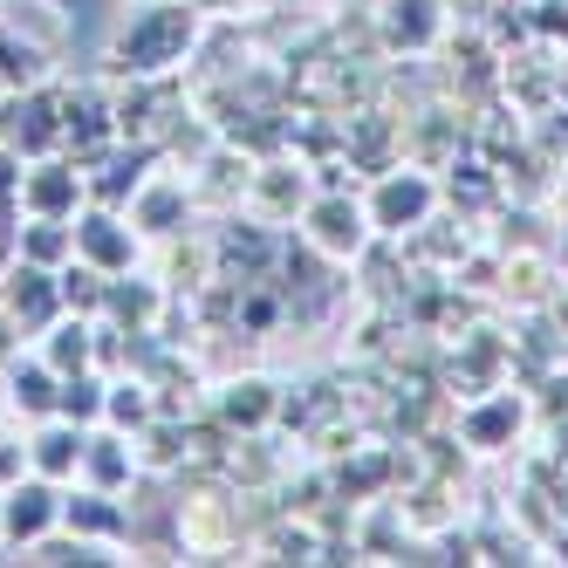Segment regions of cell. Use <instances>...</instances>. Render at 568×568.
Instances as JSON below:
<instances>
[{
    "label": "cell",
    "mask_w": 568,
    "mask_h": 568,
    "mask_svg": "<svg viewBox=\"0 0 568 568\" xmlns=\"http://www.w3.org/2000/svg\"><path fill=\"white\" fill-rule=\"evenodd\" d=\"M192 34H199V14L185 0H144V8H131V21L116 28L110 62L131 69V75H165L172 62H185Z\"/></svg>",
    "instance_id": "1"
},
{
    "label": "cell",
    "mask_w": 568,
    "mask_h": 568,
    "mask_svg": "<svg viewBox=\"0 0 568 568\" xmlns=\"http://www.w3.org/2000/svg\"><path fill=\"white\" fill-rule=\"evenodd\" d=\"M432 206H438V185H432L425 172H384L363 213H371L377 233H412V226L432 220Z\"/></svg>",
    "instance_id": "2"
},
{
    "label": "cell",
    "mask_w": 568,
    "mask_h": 568,
    "mask_svg": "<svg viewBox=\"0 0 568 568\" xmlns=\"http://www.w3.org/2000/svg\"><path fill=\"white\" fill-rule=\"evenodd\" d=\"M55 520H62V494L49 486V473L0 494V535H8V541H42Z\"/></svg>",
    "instance_id": "3"
},
{
    "label": "cell",
    "mask_w": 568,
    "mask_h": 568,
    "mask_svg": "<svg viewBox=\"0 0 568 568\" xmlns=\"http://www.w3.org/2000/svg\"><path fill=\"white\" fill-rule=\"evenodd\" d=\"M83 192H90V179L75 172V165H34V172H21V185H14L21 213H34V220H69L75 206H83Z\"/></svg>",
    "instance_id": "4"
},
{
    "label": "cell",
    "mask_w": 568,
    "mask_h": 568,
    "mask_svg": "<svg viewBox=\"0 0 568 568\" xmlns=\"http://www.w3.org/2000/svg\"><path fill=\"white\" fill-rule=\"evenodd\" d=\"M75 254H83L90 267H103V274H124L138 261V233L103 206V213H90L83 226H75Z\"/></svg>",
    "instance_id": "5"
},
{
    "label": "cell",
    "mask_w": 568,
    "mask_h": 568,
    "mask_svg": "<svg viewBox=\"0 0 568 568\" xmlns=\"http://www.w3.org/2000/svg\"><path fill=\"white\" fill-rule=\"evenodd\" d=\"M363 226H371V213L349 206L343 192H329V199H315V206H308V240H315L322 254H336V261L363 247Z\"/></svg>",
    "instance_id": "6"
},
{
    "label": "cell",
    "mask_w": 568,
    "mask_h": 568,
    "mask_svg": "<svg viewBox=\"0 0 568 568\" xmlns=\"http://www.w3.org/2000/svg\"><path fill=\"white\" fill-rule=\"evenodd\" d=\"M83 453H90V438L62 418V425H42V432H34L28 466H34V473H49V479H69V473H83Z\"/></svg>",
    "instance_id": "7"
},
{
    "label": "cell",
    "mask_w": 568,
    "mask_h": 568,
    "mask_svg": "<svg viewBox=\"0 0 568 568\" xmlns=\"http://www.w3.org/2000/svg\"><path fill=\"white\" fill-rule=\"evenodd\" d=\"M432 0H384V34H390V49H425L432 42Z\"/></svg>",
    "instance_id": "8"
},
{
    "label": "cell",
    "mask_w": 568,
    "mask_h": 568,
    "mask_svg": "<svg viewBox=\"0 0 568 568\" xmlns=\"http://www.w3.org/2000/svg\"><path fill=\"white\" fill-rule=\"evenodd\" d=\"M42 363H49L55 377L83 371V363H90V322H55V329H49V343H42Z\"/></svg>",
    "instance_id": "9"
},
{
    "label": "cell",
    "mask_w": 568,
    "mask_h": 568,
    "mask_svg": "<svg viewBox=\"0 0 568 568\" xmlns=\"http://www.w3.org/2000/svg\"><path fill=\"white\" fill-rule=\"evenodd\" d=\"M103 397H110V390H103L90 371H69V377H62V390H55V418H69V425H90V418L103 412Z\"/></svg>",
    "instance_id": "10"
},
{
    "label": "cell",
    "mask_w": 568,
    "mask_h": 568,
    "mask_svg": "<svg viewBox=\"0 0 568 568\" xmlns=\"http://www.w3.org/2000/svg\"><path fill=\"white\" fill-rule=\"evenodd\" d=\"M55 390H62V377L49 371V363H28V371H14V412L49 418L55 412Z\"/></svg>",
    "instance_id": "11"
},
{
    "label": "cell",
    "mask_w": 568,
    "mask_h": 568,
    "mask_svg": "<svg viewBox=\"0 0 568 568\" xmlns=\"http://www.w3.org/2000/svg\"><path fill=\"white\" fill-rule=\"evenodd\" d=\"M62 520L75 527V535H124V514L110 507V494H75V500H62Z\"/></svg>",
    "instance_id": "12"
},
{
    "label": "cell",
    "mask_w": 568,
    "mask_h": 568,
    "mask_svg": "<svg viewBox=\"0 0 568 568\" xmlns=\"http://www.w3.org/2000/svg\"><path fill=\"white\" fill-rule=\"evenodd\" d=\"M179 213H185V192H179L172 179H158V185L138 199V213H131V220H138L144 233H172V220H179Z\"/></svg>",
    "instance_id": "13"
},
{
    "label": "cell",
    "mask_w": 568,
    "mask_h": 568,
    "mask_svg": "<svg viewBox=\"0 0 568 568\" xmlns=\"http://www.w3.org/2000/svg\"><path fill=\"white\" fill-rule=\"evenodd\" d=\"M69 247H75V233H69L62 220H34V226H28V240H21V261H34V267H55Z\"/></svg>",
    "instance_id": "14"
},
{
    "label": "cell",
    "mask_w": 568,
    "mask_h": 568,
    "mask_svg": "<svg viewBox=\"0 0 568 568\" xmlns=\"http://www.w3.org/2000/svg\"><path fill=\"white\" fill-rule=\"evenodd\" d=\"M507 425H520V404H514V397H494L486 412H473V418H466V438L479 445V453H494V438H500Z\"/></svg>",
    "instance_id": "15"
},
{
    "label": "cell",
    "mask_w": 568,
    "mask_h": 568,
    "mask_svg": "<svg viewBox=\"0 0 568 568\" xmlns=\"http://www.w3.org/2000/svg\"><path fill=\"white\" fill-rule=\"evenodd\" d=\"M83 466H90L103 486H124V479H131V453H116V438H90Z\"/></svg>",
    "instance_id": "16"
},
{
    "label": "cell",
    "mask_w": 568,
    "mask_h": 568,
    "mask_svg": "<svg viewBox=\"0 0 568 568\" xmlns=\"http://www.w3.org/2000/svg\"><path fill=\"white\" fill-rule=\"evenodd\" d=\"M103 412H110L116 425H138V418H144V397H138V384H110V397H103Z\"/></svg>",
    "instance_id": "17"
},
{
    "label": "cell",
    "mask_w": 568,
    "mask_h": 568,
    "mask_svg": "<svg viewBox=\"0 0 568 568\" xmlns=\"http://www.w3.org/2000/svg\"><path fill=\"white\" fill-rule=\"evenodd\" d=\"M226 412H233V418H261V412H267V384H261V377H247V384H233V397H226Z\"/></svg>",
    "instance_id": "18"
}]
</instances>
